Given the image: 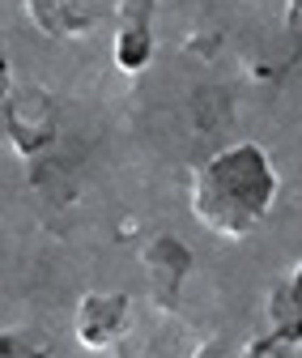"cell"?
Listing matches in <instances>:
<instances>
[{
	"instance_id": "cell-4",
	"label": "cell",
	"mask_w": 302,
	"mask_h": 358,
	"mask_svg": "<svg viewBox=\"0 0 302 358\" xmlns=\"http://www.w3.org/2000/svg\"><path fill=\"white\" fill-rule=\"evenodd\" d=\"M103 5L98 0H26V17L52 38H77L94 30Z\"/></svg>"
},
{
	"instance_id": "cell-6",
	"label": "cell",
	"mask_w": 302,
	"mask_h": 358,
	"mask_svg": "<svg viewBox=\"0 0 302 358\" xmlns=\"http://www.w3.org/2000/svg\"><path fill=\"white\" fill-rule=\"evenodd\" d=\"M188 260H192L188 248H183L179 239H170V235H162V239L149 243L145 264H149V273H153V286H158V299H162V303L179 290V282H183V273H188Z\"/></svg>"
},
{
	"instance_id": "cell-7",
	"label": "cell",
	"mask_w": 302,
	"mask_h": 358,
	"mask_svg": "<svg viewBox=\"0 0 302 358\" xmlns=\"http://www.w3.org/2000/svg\"><path fill=\"white\" fill-rule=\"evenodd\" d=\"M273 329H285L294 337H302V264L294 268V278L285 286L273 290Z\"/></svg>"
},
{
	"instance_id": "cell-2",
	"label": "cell",
	"mask_w": 302,
	"mask_h": 358,
	"mask_svg": "<svg viewBox=\"0 0 302 358\" xmlns=\"http://www.w3.org/2000/svg\"><path fill=\"white\" fill-rule=\"evenodd\" d=\"M123 324H128V294H85L73 316L77 341L85 350H107L123 333Z\"/></svg>"
},
{
	"instance_id": "cell-9",
	"label": "cell",
	"mask_w": 302,
	"mask_h": 358,
	"mask_svg": "<svg viewBox=\"0 0 302 358\" xmlns=\"http://www.w3.org/2000/svg\"><path fill=\"white\" fill-rule=\"evenodd\" d=\"M302 13V0H289V17H298Z\"/></svg>"
},
{
	"instance_id": "cell-8",
	"label": "cell",
	"mask_w": 302,
	"mask_h": 358,
	"mask_svg": "<svg viewBox=\"0 0 302 358\" xmlns=\"http://www.w3.org/2000/svg\"><path fill=\"white\" fill-rule=\"evenodd\" d=\"M0 358H47V350L22 341L17 333H5V337H0Z\"/></svg>"
},
{
	"instance_id": "cell-3",
	"label": "cell",
	"mask_w": 302,
	"mask_h": 358,
	"mask_svg": "<svg viewBox=\"0 0 302 358\" xmlns=\"http://www.w3.org/2000/svg\"><path fill=\"white\" fill-rule=\"evenodd\" d=\"M149 9H153V0H119V34H115L119 73H141L149 64V52H153Z\"/></svg>"
},
{
	"instance_id": "cell-5",
	"label": "cell",
	"mask_w": 302,
	"mask_h": 358,
	"mask_svg": "<svg viewBox=\"0 0 302 358\" xmlns=\"http://www.w3.org/2000/svg\"><path fill=\"white\" fill-rule=\"evenodd\" d=\"M5 128H9V141L17 154H34L52 141V111L38 94H13L5 103Z\"/></svg>"
},
{
	"instance_id": "cell-1",
	"label": "cell",
	"mask_w": 302,
	"mask_h": 358,
	"mask_svg": "<svg viewBox=\"0 0 302 358\" xmlns=\"http://www.w3.org/2000/svg\"><path fill=\"white\" fill-rule=\"evenodd\" d=\"M188 196L200 227L226 239H243L269 217L277 201V171L260 145L239 141L196 166Z\"/></svg>"
}]
</instances>
